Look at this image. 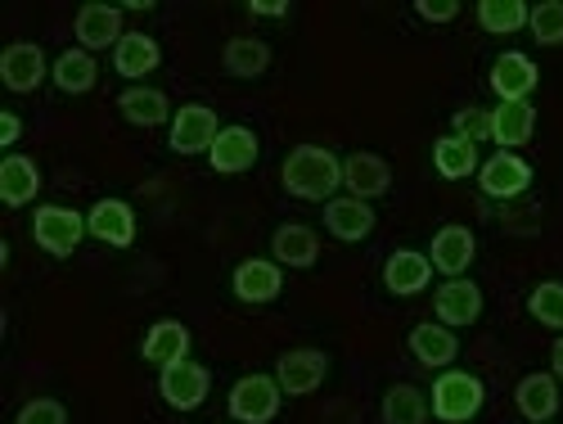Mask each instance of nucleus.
<instances>
[{
	"instance_id": "f257e3e1",
	"label": "nucleus",
	"mask_w": 563,
	"mask_h": 424,
	"mask_svg": "<svg viewBox=\"0 0 563 424\" xmlns=\"http://www.w3.org/2000/svg\"><path fill=\"white\" fill-rule=\"evenodd\" d=\"M285 191L298 199H316V204H330L339 199V185H343V159L334 150H320V145H298L285 159Z\"/></svg>"
},
{
	"instance_id": "f03ea898",
	"label": "nucleus",
	"mask_w": 563,
	"mask_h": 424,
	"mask_svg": "<svg viewBox=\"0 0 563 424\" xmlns=\"http://www.w3.org/2000/svg\"><path fill=\"white\" fill-rule=\"evenodd\" d=\"M487 402V389L478 374H468V370H442L438 380H433V415L446 420V424H464V420H474Z\"/></svg>"
},
{
	"instance_id": "7ed1b4c3",
	"label": "nucleus",
	"mask_w": 563,
	"mask_h": 424,
	"mask_svg": "<svg viewBox=\"0 0 563 424\" xmlns=\"http://www.w3.org/2000/svg\"><path fill=\"white\" fill-rule=\"evenodd\" d=\"M81 235H90V230H86L81 213H73V208L45 204V208H36V217H32V240H36L45 253H51V258H73L77 244H81Z\"/></svg>"
},
{
	"instance_id": "20e7f679",
	"label": "nucleus",
	"mask_w": 563,
	"mask_h": 424,
	"mask_svg": "<svg viewBox=\"0 0 563 424\" xmlns=\"http://www.w3.org/2000/svg\"><path fill=\"white\" fill-rule=\"evenodd\" d=\"M279 398H285V389H279L275 374H244V380L230 389V420L266 424L279 415Z\"/></svg>"
},
{
	"instance_id": "39448f33",
	"label": "nucleus",
	"mask_w": 563,
	"mask_h": 424,
	"mask_svg": "<svg viewBox=\"0 0 563 424\" xmlns=\"http://www.w3.org/2000/svg\"><path fill=\"white\" fill-rule=\"evenodd\" d=\"M208 389H212L208 366H199V361H190V357L172 361V366L158 370V393H163V402L176 406V411L203 406V402H208Z\"/></svg>"
},
{
	"instance_id": "423d86ee",
	"label": "nucleus",
	"mask_w": 563,
	"mask_h": 424,
	"mask_svg": "<svg viewBox=\"0 0 563 424\" xmlns=\"http://www.w3.org/2000/svg\"><path fill=\"white\" fill-rule=\"evenodd\" d=\"M217 135H221V122L208 105H185L176 118H172V135H167V145L185 159H195V154H212L217 145Z\"/></svg>"
},
{
	"instance_id": "0eeeda50",
	"label": "nucleus",
	"mask_w": 563,
	"mask_h": 424,
	"mask_svg": "<svg viewBox=\"0 0 563 424\" xmlns=\"http://www.w3.org/2000/svg\"><path fill=\"white\" fill-rule=\"evenodd\" d=\"M324 370H330V357H324L320 348H294V352L279 357L275 380L289 398H307L324 384Z\"/></svg>"
},
{
	"instance_id": "6e6552de",
	"label": "nucleus",
	"mask_w": 563,
	"mask_h": 424,
	"mask_svg": "<svg viewBox=\"0 0 563 424\" xmlns=\"http://www.w3.org/2000/svg\"><path fill=\"white\" fill-rule=\"evenodd\" d=\"M230 290H234V298H240V303H253V307L275 303V298H279V290H285V271H279V262L249 258V262L234 267Z\"/></svg>"
},
{
	"instance_id": "1a4fd4ad",
	"label": "nucleus",
	"mask_w": 563,
	"mask_h": 424,
	"mask_svg": "<svg viewBox=\"0 0 563 424\" xmlns=\"http://www.w3.org/2000/svg\"><path fill=\"white\" fill-rule=\"evenodd\" d=\"M257 154H262L257 131L244 127V122H234V127H221V135H217V145H212L208 159H212V172L240 176V172H249V167L257 163Z\"/></svg>"
},
{
	"instance_id": "9d476101",
	"label": "nucleus",
	"mask_w": 563,
	"mask_h": 424,
	"mask_svg": "<svg viewBox=\"0 0 563 424\" xmlns=\"http://www.w3.org/2000/svg\"><path fill=\"white\" fill-rule=\"evenodd\" d=\"M73 32L81 41V51H90V55L96 51H118V41L126 36L122 32V6H100V0L96 6H81Z\"/></svg>"
},
{
	"instance_id": "9b49d317",
	"label": "nucleus",
	"mask_w": 563,
	"mask_h": 424,
	"mask_svg": "<svg viewBox=\"0 0 563 424\" xmlns=\"http://www.w3.org/2000/svg\"><path fill=\"white\" fill-rule=\"evenodd\" d=\"M478 185L492 195V199H514V195H523L528 185H532V163L519 159V154H492L483 167H478Z\"/></svg>"
},
{
	"instance_id": "f8f14e48",
	"label": "nucleus",
	"mask_w": 563,
	"mask_h": 424,
	"mask_svg": "<svg viewBox=\"0 0 563 424\" xmlns=\"http://www.w3.org/2000/svg\"><path fill=\"white\" fill-rule=\"evenodd\" d=\"M0 81H5L14 96H32L45 81V55L36 41H14L5 55H0Z\"/></svg>"
},
{
	"instance_id": "ddd939ff",
	"label": "nucleus",
	"mask_w": 563,
	"mask_h": 424,
	"mask_svg": "<svg viewBox=\"0 0 563 424\" xmlns=\"http://www.w3.org/2000/svg\"><path fill=\"white\" fill-rule=\"evenodd\" d=\"M343 185H347L352 199L369 204V199L393 191V167L379 154H352V159H343Z\"/></svg>"
},
{
	"instance_id": "4468645a",
	"label": "nucleus",
	"mask_w": 563,
	"mask_h": 424,
	"mask_svg": "<svg viewBox=\"0 0 563 424\" xmlns=\"http://www.w3.org/2000/svg\"><path fill=\"white\" fill-rule=\"evenodd\" d=\"M86 230L96 235L100 244H113V249H131L135 240V208L126 199H100L86 217Z\"/></svg>"
},
{
	"instance_id": "2eb2a0df",
	"label": "nucleus",
	"mask_w": 563,
	"mask_h": 424,
	"mask_svg": "<svg viewBox=\"0 0 563 424\" xmlns=\"http://www.w3.org/2000/svg\"><path fill=\"white\" fill-rule=\"evenodd\" d=\"M474 253H478L474 230H468V226H442V230L433 235L429 262H433V271H442V275H451V280H455V275H464V271H468Z\"/></svg>"
},
{
	"instance_id": "dca6fc26",
	"label": "nucleus",
	"mask_w": 563,
	"mask_h": 424,
	"mask_svg": "<svg viewBox=\"0 0 563 424\" xmlns=\"http://www.w3.org/2000/svg\"><path fill=\"white\" fill-rule=\"evenodd\" d=\"M433 312L442 316L446 329H460V325H474L483 316V290L474 285V280H446V285L438 290L433 298Z\"/></svg>"
},
{
	"instance_id": "f3484780",
	"label": "nucleus",
	"mask_w": 563,
	"mask_h": 424,
	"mask_svg": "<svg viewBox=\"0 0 563 424\" xmlns=\"http://www.w3.org/2000/svg\"><path fill=\"white\" fill-rule=\"evenodd\" d=\"M537 81H541V73H537V64L523 51H505L492 64V90L500 96V105L505 100H528L532 90H537Z\"/></svg>"
},
{
	"instance_id": "a211bd4d",
	"label": "nucleus",
	"mask_w": 563,
	"mask_h": 424,
	"mask_svg": "<svg viewBox=\"0 0 563 424\" xmlns=\"http://www.w3.org/2000/svg\"><path fill=\"white\" fill-rule=\"evenodd\" d=\"M532 131H537V109L528 100H505L492 109V140L500 150H509V154L523 150L532 140Z\"/></svg>"
},
{
	"instance_id": "6ab92c4d",
	"label": "nucleus",
	"mask_w": 563,
	"mask_h": 424,
	"mask_svg": "<svg viewBox=\"0 0 563 424\" xmlns=\"http://www.w3.org/2000/svg\"><path fill=\"white\" fill-rule=\"evenodd\" d=\"M324 230H330L334 240H343V244H361L365 235L374 230V208L365 199H352V195L330 199L324 204Z\"/></svg>"
},
{
	"instance_id": "aec40b11",
	"label": "nucleus",
	"mask_w": 563,
	"mask_h": 424,
	"mask_svg": "<svg viewBox=\"0 0 563 424\" xmlns=\"http://www.w3.org/2000/svg\"><path fill=\"white\" fill-rule=\"evenodd\" d=\"M271 253H275L279 267H294V271L316 267V258H320V235H316L311 226H302V221H285V226L271 235Z\"/></svg>"
},
{
	"instance_id": "412c9836",
	"label": "nucleus",
	"mask_w": 563,
	"mask_h": 424,
	"mask_svg": "<svg viewBox=\"0 0 563 424\" xmlns=\"http://www.w3.org/2000/svg\"><path fill=\"white\" fill-rule=\"evenodd\" d=\"M410 352H415L419 366H429V370H451V361L460 357L455 329H446L442 320L415 325V329H410Z\"/></svg>"
},
{
	"instance_id": "4be33fe9",
	"label": "nucleus",
	"mask_w": 563,
	"mask_h": 424,
	"mask_svg": "<svg viewBox=\"0 0 563 424\" xmlns=\"http://www.w3.org/2000/svg\"><path fill=\"white\" fill-rule=\"evenodd\" d=\"M429 280H433V262H429V253H415V249L393 253L388 267H384V285H388L397 298L424 294V290H429Z\"/></svg>"
},
{
	"instance_id": "5701e85b",
	"label": "nucleus",
	"mask_w": 563,
	"mask_h": 424,
	"mask_svg": "<svg viewBox=\"0 0 563 424\" xmlns=\"http://www.w3.org/2000/svg\"><path fill=\"white\" fill-rule=\"evenodd\" d=\"M514 402H519L523 420L550 424L559 415V380H554V374H523L519 389H514Z\"/></svg>"
},
{
	"instance_id": "b1692460",
	"label": "nucleus",
	"mask_w": 563,
	"mask_h": 424,
	"mask_svg": "<svg viewBox=\"0 0 563 424\" xmlns=\"http://www.w3.org/2000/svg\"><path fill=\"white\" fill-rule=\"evenodd\" d=\"M118 109H122V118L131 127H163L167 118H176L158 86H126L118 96Z\"/></svg>"
},
{
	"instance_id": "393cba45",
	"label": "nucleus",
	"mask_w": 563,
	"mask_h": 424,
	"mask_svg": "<svg viewBox=\"0 0 563 424\" xmlns=\"http://www.w3.org/2000/svg\"><path fill=\"white\" fill-rule=\"evenodd\" d=\"M36 191H41V167L27 154H10L5 163H0V199H5V208L32 204Z\"/></svg>"
},
{
	"instance_id": "a878e982",
	"label": "nucleus",
	"mask_w": 563,
	"mask_h": 424,
	"mask_svg": "<svg viewBox=\"0 0 563 424\" xmlns=\"http://www.w3.org/2000/svg\"><path fill=\"white\" fill-rule=\"evenodd\" d=\"M158 64H163V51H158V41L145 36V32H126V36L118 41V51H113V68H118L122 77H131V81L150 77Z\"/></svg>"
},
{
	"instance_id": "bb28decb",
	"label": "nucleus",
	"mask_w": 563,
	"mask_h": 424,
	"mask_svg": "<svg viewBox=\"0 0 563 424\" xmlns=\"http://www.w3.org/2000/svg\"><path fill=\"white\" fill-rule=\"evenodd\" d=\"M185 352H190V329H185L180 320H158L145 344H140V357H145L150 366H172V361H185Z\"/></svg>"
},
{
	"instance_id": "cd10ccee",
	"label": "nucleus",
	"mask_w": 563,
	"mask_h": 424,
	"mask_svg": "<svg viewBox=\"0 0 563 424\" xmlns=\"http://www.w3.org/2000/svg\"><path fill=\"white\" fill-rule=\"evenodd\" d=\"M51 73H55V86L64 90V96H86V90H96V81H100V64H96V55L90 51H64L55 64H51Z\"/></svg>"
},
{
	"instance_id": "c85d7f7f",
	"label": "nucleus",
	"mask_w": 563,
	"mask_h": 424,
	"mask_svg": "<svg viewBox=\"0 0 563 424\" xmlns=\"http://www.w3.org/2000/svg\"><path fill=\"white\" fill-rule=\"evenodd\" d=\"M221 64L230 77H262L271 68V45L257 36H234V41H225Z\"/></svg>"
},
{
	"instance_id": "c756f323",
	"label": "nucleus",
	"mask_w": 563,
	"mask_h": 424,
	"mask_svg": "<svg viewBox=\"0 0 563 424\" xmlns=\"http://www.w3.org/2000/svg\"><path fill=\"white\" fill-rule=\"evenodd\" d=\"M433 167L446 176V181H464L468 172H478V145L464 135H442L433 145Z\"/></svg>"
},
{
	"instance_id": "7c9ffc66",
	"label": "nucleus",
	"mask_w": 563,
	"mask_h": 424,
	"mask_svg": "<svg viewBox=\"0 0 563 424\" xmlns=\"http://www.w3.org/2000/svg\"><path fill=\"white\" fill-rule=\"evenodd\" d=\"M429 398L410 384H397L384 398V424H429Z\"/></svg>"
},
{
	"instance_id": "2f4dec72",
	"label": "nucleus",
	"mask_w": 563,
	"mask_h": 424,
	"mask_svg": "<svg viewBox=\"0 0 563 424\" xmlns=\"http://www.w3.org/2000/svg\"><path fill=\"white\" fill-rule=\"evenodd\" d=\"M528 14L532 6H523V0H483L478 6V23L496 36H509V32H523L528 28Z\"/></svg>"
},
{
	"instance_id": "473e14b6",
	"label": "nucleus",
	"mask_w": 563,
	"mask_h": 424,
	"mask_svg": "<svg viewBox=\"0 0 563 424\" xmlns=\"http://www.w3.org/2000/svg\"><path fill=\"white\" fill-rule=\"evenodd\" d=\"M528 312H532L545 329H559V335H563V285H559V280H545V285L532 290Z\"/></svg>"
},
{
	"instance_id": "72a5a7b5",
	"label": "nucleus",
	"mask_w": 563,
	"mask_h": 424,
	"mask_svg": "<svg viewBox=\"0 0 563 424\" xmlns=\"http://www.w3.org/2000/svg\"><path fill=\"white\" fill-rule=\"evenodd\" d=\"M528 32L541 45H563V0H541V6H532Z\"/></svg>"
},
{
	"instance_id": "f704fd0d",
	"label": "nucleus",
	"mask_w": 563,
	"mask_h": 424,
	"mask_svg": "<svg viewBox=\"0 0 563 424\" xmlns=\"http://www.w3.org/2000/svg\"><path fill=\"white\" fill-rule=\"evenodd\" d=\"M14 424H68V411H64V402H55V398H32V402L19 411Z\"/></svg>"
},
{
	"instance_id": "c9c22d12",
	"label": "nucleus",
	"mask_w": 563,
	"mask_h": 424,
	"mask_svg": "<svg viewBox=\"0 0 563 424\" xmlns=\"http://www.w3.org/2000/svg\"><path fill=\"white\" fill-rule=\"evenodd\" d=\"M451 127H455V135H464V140H492V113H487V109H460V113L451 118Z\"/></svg>"
},
{
	"instance_id": "e433bc0d",
	"label": "nucleus",
	"mask_w": 563,
	"mask_h": 424,
	"mask_svg": "<svg viewBox=\"0 0 563 424\" xmlns=\"http://www.w3.org/2000/svg\"><path fill=\"white\" fill-rule=\"evenodd\" d=\"M415 10H419V19H429V23H451L460 14L455 0H419Z\"/></svg>"
},
{
	"instance_id": "4c0bfd02",
	"label": "nucleus",
	"mask_w": 563,
	"mask_h": 424,
	"mask_svg": "<svg viewBox=\"0 0 563 424\" xmlns=\"http://www.w3.org/2000/svg\"><path fill=\"white\" fill-rule=\"evenodd\" d=\"M19 135H23V122H19L14 109H5V113H0V145H14Z\"/></svg>"
},
{
	"instance_id": "58836bf2",
	"label": "nucleus",
	"mask_w": 563,
	"mask_h": 424,
	"mask_svg": "<svg viewBox=\"0 0 563 424\" xmlns=\"http://www.w3.org/2000/svg\"><path fill=\"white\" fill-rule=\"evenodd\" d=\"M257 19H279V14H289V6H285V0H253V6H249Z\"/></svg>"
},
{
	"instance_id": "ea45409f",
	"label": "nucleus",
	"mask_w": 563,
	"mask_h": 424,
	"mask_svg": "<svg viewBox=\"0 0 563 424\" xmlns=\"http://www.w3.org/2000/svg\"><path fill=\"white\" fill-rule=\"evenodd\" d=\"M550 361H554V380H563V335L554 339V348H550Z\"/></svg>"
}]
</instances>
